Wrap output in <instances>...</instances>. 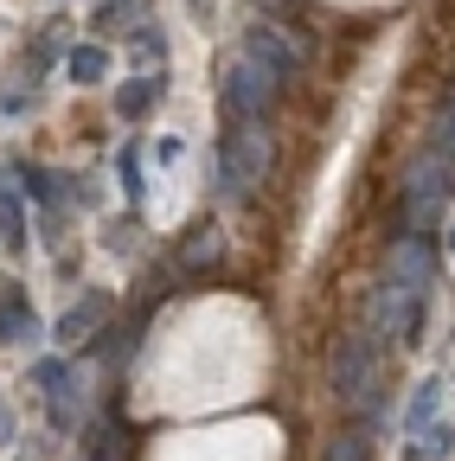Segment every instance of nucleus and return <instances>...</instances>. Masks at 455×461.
Listing matches in <instances>:
<instances>
[{
    "instance_id": "423d86ee",
    "label": "nucleus",
    "mask_w": 455,
    "mask_h": 461,
    "mask_svg": "<svg viewBox=\"0 0 455 461\" xmlns=\"http://www.w3.org/2000/svg\"><path fill=\"white\" fill-rule=\"evenodd\" d=\"M244 51H257V58H263V65H269L276 77H296V71H302V51H296V39H282L276 26H257Z\"/></svg>"
},
{
    "instance_id": "39448f33",
    "label": "nucleus",
    "mask_w": 455,
    "mask_h": 461,
    "mask_svg": "<svg viewBox=\"0 0 455 461\" xmlns=\"http://www.w3.org/2000/svg\"><path fill=\"white\" fill-rule=\"evenodd\" d=\"M372 346H378L372 333H347L340 353H333V391H340V403H353V411L378 391V353Z\"/></svg>"
},
{
    "instance_id": "9b49d317",
    "label": "nucleus",
    "mask_w": 455,
    "mask_h": 461,
    "mask_svg": "<svg viewBox=\"0 0 455 461\" xmlns=\"http://www.w3.org/2000/svg\"><path fill=\"white\" fill-rule=\"evenodd\" d=\"M327 461H366V436H340V442L327 448Z\"/></svg>"
},
{
    "instance_id": "f03ea898",
    "label": "nucleus",
    "mask_w": 455,
    "mask_h": 461,
    "mask_svg": "<svg viewBox=\"0 0 455 461\" xmlns=\"http://www.w3.org/2000/svg\"><path fill=\"white\" fill-rule=\"evenodd\" d=\"M449 193H455V115L442 122V135L423 141V148L411 154V167H405V186H397V212H405V230H417V238H423V230H436Z\"/></svg>"
},
{
    "instance_id": "1a4fd4ad",
    "label": "nucleus",
    "mask_w": 455,
    "mask_h": 461,
    "mask_svg": "<svg viewBox=\"0 0 455 461\" xmlns=\"http://www.w3.org/2000/svg\"><path fill=\"white\" fill-rule=\"evenodd\" d=\"M442 455H449V429L436 423V429H423V436H417V448H411V461H442Z\"/></svg>"
},
{
    "instance_id": "6e6552de",
    "label": "nucleus",
    "mask_w": 455,
    "mask_h": 461,
    "mask_svg": "<svg viewBox=\"0 0 455 461\" xmlns=\"http://www.w3.org/2000/svg\"><path fill=\"white\" fill-rule=\"evenodd\" d=\"M0 333H7V339H32V314L7 295V302H0Z\"/></svg>"
},
{
    "instance_id": "7ed1b4c3",
    "label": "nucleus",
    "mask_w": 455,
    "mask_h": 461,
    "mask_svg": "<svg viewBox=\"0 0 455 461\" xmlns=\"http://www.w3.org/2000/svg\"><path fill=\"white\" fill-rule=\"evenodd\" d=\"M276 90H282V77L263 65V58L257 51H238L232 71H224V115H232V122H263L269 103H276Z\"/></svg>"
},
{
    "instance_id": "f8f14e48",
    "label": "nucleus",
    "mask_w": 455,
    "mask_h": 461,
    "mask_svg": "<svg viewBox=\"0 0 455 461\" xmlns=\"http://www.w3.org/2000/svg\"><path fill=\"white\" fill-rule=\"evenodd\" d=\"M148 103H154V90H148V84H135V90H123V96H116V109H123V115H141Z\"/></svg>"
},
{
    "instance_id": "20e7f679",
    "label": "nucleus",
    "mask_w": 455,
    "mask_h": 461,
    "mask_svg": "<svg viewBox=\"0 0 455 461\" xmlns=\"http://www.w3.org/2000/svg\"><path fill=\"white\" fill-rule=\"evenodd\" d=\"M263 160H269V135H263V122H238L232 135H224V148H218V186L244 199V193L263 180Z\"/></svg>"
},
{
    "instance_id": "0eeeda50",
    "label": "nucleus",
    "mask_w": 455,
    "mask_h": 461,
    "mask_svg": "<svg viewBox=\"0 0 455 461\" xmlns=\"http://www.w3.org/2000/svg\"><path fill=\"white\" fill-rule=\"evenodd\" d=\"M212 257H218V224H199V230H193V244L180 250V263H187V269H205Z\"/></svg>"
},
{
    "instance_id": "f257e3e1",
    "label": "nucleus",
    "mask_w": 455,
    "mask_h": 461,
    "mask_svg": "<svg viewBox=\"0 0 455 461\" xmlns=\"http://www.w3.org/2000/svg\"><path fill=\"white\" fill-rule=\"evenodd\" d=\"M430 276H436V257H430V244L417 238V230L385 250V276H378V288H372V333H378V339H397V346L411 339Z\"/></svg>"
},
{
    "instance_id": "9d476101",
    "label": "nucleus",
    "mask_w": 455,
    "mask_h": 461,
    "mask_svg": "<svg viewBox=\"0 0 455 461\" xmlns=\"http://www.w3.org/2000/svg\"><path fill=\"white\" fill-rule=\"evenodd\" d=\"M103 71H109V58H103V51H96V45H84V51H77V58H71V77H84V84H96V77H103Z\"/></svg>"
}]
</instances>
